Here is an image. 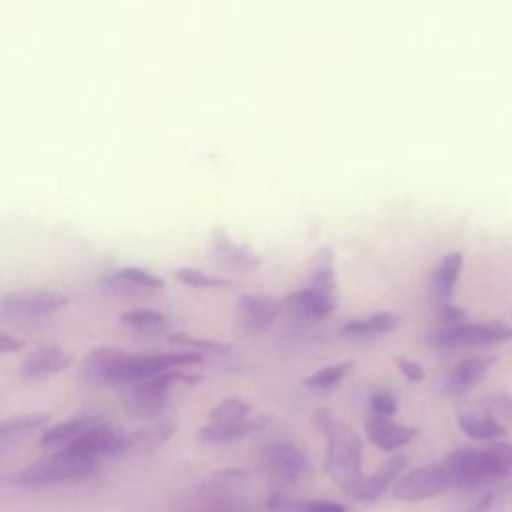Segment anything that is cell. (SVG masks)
<instances>
[{"label": "cell", "mask_w": 512, "mask_h": 512, "mask_svg": "<svg viewBox=\"0 0 512 512\" xmlns=\"http://www.w3.org/2000/svg\"><path fill=\"white\" fill-rule=\"evenodd\" d=\"M202 362V354L194 350L182 352H126L116 346L94 348L82 362V374L96 384L134 386L170 370H182Z\"/></svg>", "instance_id": "obj_1"}, {"label": "cell", "mask_w": 512, "mask_h": 512, "mask_svg": "<svg viewBox=\"0 0 512 512\" xmlns=\"http://www.w3.org/2000/svg\"><path fill=\"white\" fill-rule=\"evenodd\" d=\"M314 422L326 438V472L346 492L362 478V442L352 426L340 422L332 410L318 408Z\"/></svg>", "instance_id": "obj_2"}, {"label": "cell", "mask_w": 512, "mask_h": 512, "mask_svg": "<svg viewBox=\"0 0 512 512\" xmlns=\"http://www.w3.org/2000/svg\"><path fill=\"white\" fill-rule=\"evenodd\" d=\"M450 484L474 486L512 470V444L494 442L486 448H458L442 462Z\"/></svg>", "instance_id": "obj_3"}, {"label": "cell", "mask_w": 512, "mask_h": 512, "mask_svg": "<svg viewBox=\"0 0 512 512\" xmlns=\"http://www.w3.org/2000/svg\"><path fill=\"white\" fill-rule=\"evenodd\" d=\"M98 464L88 462L64 448H58L56 452L28 464L22 468L12 482L26 488H42V486H56V484H68L88 478Z\"/></svg>", "instance_id": "obj_4"}, {"label": "cell", "mask_w": 512, "mask_h": 512, "mask_svg": "<svg viewBox=\"0 0 512 512\" xmlns=\"http://www.w3.org/2000/svg\"><path fill=\"white\" fill-rule=\"evenodd\" d=\"M68 306V296L60 290H16L0 298V314L16 320L50 318Z\"/></svg>", "instance_id": "obj_5"}, {"label": "cell", "mask_w": 512, "mask_h": 512, "mask_svg": "<svg viewBox=\"0 0 512 512\" xmlns=\"http://www.w3.org/2000/svg\"><path fill=\"white\" fill-rule=\"evenodd\" d=\"M200 376L188 374L184 370H170L160 376H154L150 380L138 382L130 386L126 394V406L142 416H154L158 414L166 402H168V392L176 384H194L198 382Z\"/></svg>", "instance_id": "obj_6"}, {"label": "cell", "mask_w": 512, "mask_h": 512, "mask_svg": "<svg viewBox=\"0 0 512 512\" xmlns=\"http://www.w3.org/2000/svg\"><path fill=\"white\" fill-rule=\"evenodd\" d=\"M512 340V326L492 320V322H464L458 326L442 328L434 334V344L442 348H462V346H490Z\"/></svg>", "instance_id": "obj_7"}, {"label": "cell", "mask_w": 512, "mask_h": 512, "mask_svg": "<svg viewBox=\"0 0 512 512\" xmlns=\"http://www.w3.org/2000/svg\"><path fill=\"white\" fill-rule=\"evenodd\" d=\"M262 468L272 482L286 486L300 482L308 474L310 464L306 452L298 444L274 442L262 450Z\"/></svg>", "instance_id": "obj_8"}, {"label": "cell", "mask_w": 512, "mask_h": 512, "mask_svg": "<svg viewBox=\"0 0 512 512\" xmlns=\"http://www.w3.org/2000/svg\"><path fill=\"white\" fill-rule=\"evenodd\" d=\"M450 478L442 466V462L422 464L408 470L394 486V496L406 502H418L426 498H434L450 488Z\"/></svg>", "instance_id": "obj_9"}, {"label": "cell", "mask_w": 512, "mask_h": 512, "mask_svg": "<svg viewBox=\"0 0 512 512\" xmlns=\"http://www.w3.org/2000/svg\"><path fill=\"white\" fill-rule=\"evenodd\" d=\"M236 304L240 326L252 334L272 328L282 312V302L270 294H242Z\"/></svg>", "instance_id": "obj_10"}, {"label": "cell", "mask_w": 512, "mask_h": 512, "mask_svg": "<svg viewBox=\"0 0 512 512\" xmlns=\"http://www.w3.org/2000/svg\"><path fill=\"white\" fill-rule=\"evenodd\" d=\"M72 364V354L62 346H38L20 362V374L28 380H44Z\"/></svg>", "instance_id": "obj_11"}, {"label": "cell", "mask_w": 512, "mask_h": 512, "mask_svg": "<svg viewBox=\"0 0 512 512\" xmlns=\"http://www.w3.org/2000/svg\"><path fill=\"white\" fill-rule=\"evenodd\" d=\"M280 302H282V310H286L290 316L318 320L336 310L338 296L324 294L320 290L306 286L302 290H294V292L286 294Z\"/></svg>", "instance_id": "obj_12"}, {"label": "cell", "mask_w": 512, "mask_h": 512, "mask_svg": "<svg viewBox=\"0 0 512 512\" xmlns=\"http://www.w3.org/2000/svg\"><path fill=\"white\" fill-rule=\"evenodd\" d=\"M364 430L368 440L386 452H392L400 446L410 444L418 434L416 426H406L384 416H370L364 424Z\"/></svg>", "instance_id": "obj_13"}, {"label": "cell", "mask_w": 512, "mask_h": 512, "mask_svg": "<svg viewBox=\"0 0 512 512\" xmlns=\"http://www.w3.org/2000/svg\"><path fill=\"white\" fill-rule=\"evenodd\" d=\"M494 362H496V356L492 354H478V356H468L460 360L446 374L444 390L450 394H464L488 374Z\"/></svg>", "instance_id": "obj_14"}, {"label": "cell", "mask_w": 512, "mask_h": 512, "mask_svg": "<svg viewBox=\"0 0 512 512\" xmlns=\"http://www.w3.org/2000/svg\"><path fill=\"white\" fill-rule=\"evenodd\" d=\"M268 422L270 418L264 414H250L242 420L230 422H208L198 430V438L204 442H232L266 428Z\"/></svg>", "instance_id": "obj_15"}, {"label": "cell", "mask_w": 512, "mask_h": 512, "mask_svg": "<svg viewBox=\"0 0 512 512\" xmlns=\"http://www.w3.org/2000/svg\"><path fill=\"white\" fill-rule=\"evenodd\" d=\"M408 458L398 454L388 458L378 472L370 474V476H362L360 482L354 486V490L350 492L354 498L362 500V502H372L378 496H382L386 492V488L392 484V480L406 468Z\"/></svg>", "instance_id": "obj_16"}, {"label": "cell", "mask_w": 512, "mask_h": 512, "mask_svg": "<svg viewBox=\"0 0 512 512\" xmlns=\"http://www.w3.org/2000/svg\"><path fill=\"white\" fill-rule=\"evenodd\" d=\"M104 282L114 288V290H122V292H156V290H162L164 288V280L146 270V268H140V266H122V268H116L112 270Z\"/></svg>", "instance_id": "obj_17"}, {"label": "cell", "mask_w": 512, "mask_h": 512, "mask_svg": "<svg viewBox=\"0 0 512 512\" xmlns=\"http://www.w3.org/2000/svg\"><path fill=\"white\" fill-rule=\"evenodd\" d=\"M212 246H214V252L226 260L228 264L232 266H238V268H246V270H252V268H258L260 266V256L258 252H254L250 246L246 244H236L232 242V238L228 236V232L224 228H214L212 230Z\"/></svg>", "instance_id": "obj_18"}, {"label": "cell", "mask_w": 512, "mask_h": 512, "mask_svg": "<svg viewBox=\"0 0 512 512\" xmlns=\"http://www.w3.org/2000/svg\"><path fill=\"white\" fill-rule=\"evenodd\" d=\"M102 418L100 416H94V414H80V416H72L68 420H62L58 424H52L48 426L42 436H40V442L44 446H66L70 444L72 440H76L80 434H84L88 428H92L96 422H100Z\"/></svg>", "instance_id": "obj_19"}, {"label": "cell", "mask_w": 512, "mask_h": 512, "mask_svg": "<svg viewBox=\"0 0 512 512\" xmlns=\"http://www.w3.org/2000/svg\"><path fill=\"white\" fill-rule=\"evenodd\" d=\"M400 318L392 312H374L362 318H352L340 326V332L350 338H370L386 334L398 326Z\"/></svg>", "instance_id": "obj_20"}, {"label": "cell", "mask_w": 512, "mask_h": 512, "mask_svg": "<svg viewBox=\"0 0 512 512\" xmlns=\"http://www.w3.org/2000/svg\"><path fill=\"white\" fill-rule=\"evenodd\" d=\"M462 266H464V256L458 250H452L442 258V262L438 264V268L432 276V288H434L438 298L450 300V296L454 292V286L460 278Z\"/></svg>", "instance_id": "obj_21"}, {"label": "cell", "mask_w": 512, "mask_h": 512, "mask_svg": "<svg viewBox=\"0 0 512 512\" xmlns=\"http://www.w3.org/2000/svg\"><path fill=\"white\" fill-rule=\"evenodd\" d=\"M120 322L142 334H160L170 326V318L152 308H130L120 314Z\"/></svg>", "instance_id": "obj_22"}, {"label": "cell", "mask_w": 512, "mask_h": 512, "mask_svg": "<svg viewBox=\"0 0 512 512\" xmlns=\"http://www.w3.org/2000/svg\"><path fill=\"white\" fill-rule=\"evenodd\" d=\"M458 424L466 436L476 438V440H492V438H500L506 434V428L490 414L462 412L458 416Z\"/></svg>", "instance_id": "obj_23"}, {"label": "cell", "mask_w": 512, "mask_h": 512, "mask_svg": "<svg viewBox=\"0 0 512 512\" xmlns=\"http://www.w3.org/2000/svg\"><path fill=\"white\" fill-rule=\"evenodd\" d=\"M354 368V360H340L328 366H322L314 374L306 376L304 384L312 390H330L334 388L350 370Z\"/></svg>", "instance_id": "obj_24"}, {"label": "cell", "mask_w": 512, "mask_h": 512, "mask_svg": "<svg viewBox=\"0 0 512 512\" xmlns=\"http://www.w3.org/2000/svg\"><path fill=\"white\" fill-rule=\"evenodd\" d=\"M50 422V416L44 412H32V414H18L10 416L0 422V438H10L18 434H26L32 430H38Z\"/></svg>", "instance_id": "obj_25"}, {"label": "cell", "mask_w": 512, "mask_h": 512, "mask_svg": "<svg viewBox=\"0 0 512 512\" xmlns=\"http://www.w3.org/2000/svg\"><path fill=\"white\" fill-rule=\"evenodd\" d=\"M174 278L186 286L192 288H222L228 286L230 280L218 274H210L206 270L200 268H192V266H180L174 270Z\"/></svg>", "instance_id": "obj_26"}, {"label": "cell", "mask_w": 512, "mask_h": 512, "mask_svg": "<svg viewBox=\"0 0 512 512\" xmlns=\"http://www.w3.org/2000/svg\"><path fill=\"white\" fill-rule=\"evenodd\" d=\"M270 508L284 510V512H346V508L332 500H306V502H292L282 496H274L270 500Z\"/></svg>", "instance_id": "obj_27"}, {"label": "cell", "mask_w": 512, "mask_h": 512, "mask_svg": "<svg viewBox=\"0 0 512 512\" xmlns=\"http://www.w3.org/2000/svg\"><path fill=\"white\" fill-rule=\"evenodd\" d=\"M252 414V406L244 402L242 398H224L208 412V422H230V420H242Z\"/></svg>", "instance_id": "obj_28"}, {"label": "cell", "mask_w": 512, "mask_h": 512, "mask_svg": "<svg viewBox=\"0 0 512 512\" xmlns=\"http://www.w3.org/2000/svg\"><path fill=\"white\" fill-rule=\"evenodd\" d=\"M168 340L172 344H178V346H184L188 350H194V352H214V354H226L232 350L230 344L226 342H218V340H206V338H198V336H192V334H170Z\"/></svg>", "instance_id": "obj_29"}, {"label": "cell", "mask_w": 512, "mask_h": 512, "mask_svg": "<svg viewBox=\"0 0 512 512\" xmlns=\"http://www.w3.org/2000/svg\"><path fill=\"white\" fill-rule=\"evenodd\" d=\"M370 408L374 412V416H384V418H390L396 414L398 410V400L392 392L388 390H378L370 396Z\"/></svg>", "instance_id": "obj_30"}, {"label": "cell", "mask_w": 512, "mask_h": 512, "mask_svg": "<svg viewBox=\"0 0 512 512\" xmlns=\"http://www.w3.org/2000/svg\"><path fill=\"white\" fill-rule=\"evenodd\" d=\"M394 364L398 368V372L408 380V382H422L426 378V370L420 362L412 360V358H404V356H398L394 358Z\"/></svg>", "instance_id": "obj_31"}, {"label": "cell", "mask_w": 512, "mask_h": 512, "mask_svg": "<svg viewBox=\"0 0 512 512\" xmlns=\"http://www.w3.org/2000/svg\"><path fill=\"white\" fill-rule=\"evenodd\" d=\"M440 318H442V322L446 324L444 328H450V326L464 324V322L468 320V314H466L464 308L446 302V304H442V308H440Z\"/></svg>", "instance_id": "obj_32"}, {"label": "cell", "mask_w": 512, "mask_h": 512, "mask_svg": "<svg viewBox=\"0 0 512 512\" xmlns=\"http://www.w3.org/2000/svg\"><path fill=\"white\" fill-rule=\"evenodd\" d=\"M26 346V342L10 332H4L0 330V356H6V354H12V352H18Z\"/></svg>", "instance_id": "obj_33"}]
</instances>
